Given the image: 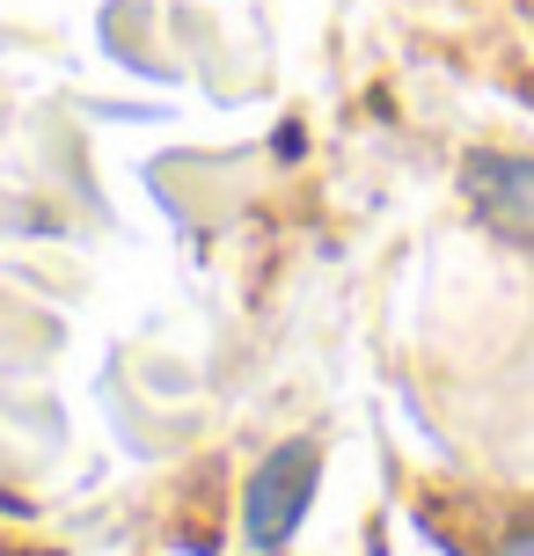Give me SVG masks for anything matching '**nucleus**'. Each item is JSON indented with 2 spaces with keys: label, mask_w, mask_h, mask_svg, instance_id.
<instances>
[{
  "label": "nucleus",
  "mask_w": 534,
  "mask_h": 556,
  "mask_svg": "<svg viewBox=\"0 0 534 556\" xmlns=\"http://www.w3.org/2000/svg\"><path fill=\"white\" fill-rule=\"evenodd\" d=\"M315 483H322V446L315 440H293V446H271L264 469L250 476V542L264 556H279L301 520L315 505Z\"/></svg>",
  "instance_id": "f257e3e1"
},
{
  "label": "nucleus",
  "mask_w": 534,
  "mask_h": 556,
  "mask_svg": "<svg viewBox=\"0 0 534 556\" xmlns=\"http://www.w3.org/2000/svg\"><path fill=\"white\" fill-rule=\"evenodd\" d=\"M461 198L476 205V220L491 235H506L520 250H534V162L527 154H461Z\"/></svg>",
  "instance_id": "f03ea898"
}]
</instances>
